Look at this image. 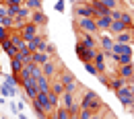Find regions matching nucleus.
<instances>
[{"label": "nucleus", "mask_w": 134, "mask_h": 119, "mask_svg": "<svg viewBox=\"0 0 134 119\" xmlns=\"http://www.w3.org/2000/svg\"><path fill=\"white\" fill-rule=\"evenodd\" d=\"M58 80L64 84V90H66V92H74V95H76V92H81L85 88L83 82L76 80V76H74L70 70H60V72H58Z\"/></svg>", "instance_id": "nucleus-1"}, {"label": "nucleus", "mask_w": 134, "mask_h": 119, "mask_svg": "<svg viewBox=\"0 0 134 119\" xmlns=\"http://www.w3.org/2000/svg\"><path fill=\"white\" fill-rule=\"evenodd\" d=\"M74 27H76L79 31H83V33H91V35H95V37L99 35L97 23H95V18H91V17H76Z\"/></svg>", "instance_id": "nucleus-2"}, {"label": "nucleus", "mask_w": 134, "mask_h": 119, "mask_svg": "<svg viewBox=\"0 0 134 119\" xmlns=\"http://www.w3.org/2000/svg\"><path fill=\"white\" fill-rule=\"evenodd\" d=\"M74 17H91L97 18V12L93 10L91 2L89 0H83V2H74Z\"/></svg>", "instance_id": "nucleus-3"}, {"label": "nucleus", "mask_w": 134, "mask_h": 119, "mask_svg": "<svg viewBox=\"0 0 134 119\" xmlns=\"http://www.w3.org/2000/svg\"><path fill=\"white\" fill-rule=\"evenodd\" d=\"M39 29H41V27H37V25H33V23L29 21V23H25V25L19 29V33H21V37H23L25 41H31L33 37H37Z\"/></svg>", "instance_id": "nucleus-4"}, {"label": "nucleus", "mask_w": 134, "mask_h": 119, "mask_svg": "<svg viewBox=\"0 0 134 119\" xmlns=\"http://www.w3.org/2000/svg\"><path fill=\"white\" fill-rule=\"evenodd\" d=\"M76 33H79V43L81 45H85L87 49H99L97 47V37L91 33H83V31H79L76 29Z\"/></svg>", "instance_id": "nucleus-5"}, {"label": "nucleus", "mask_w": 134, "mask_h": 119, "mask_svg": "<svg viewBox=\"0 0 134 119\" xmlns=\"http://www.w3.org/2000/svg\"><path fill=\"white\" fill-rule=\"evenodd\" d=\"M116 92V97L120 99V103L128 109L130 105H132V101H134V97H132V92H130V86L126 84V86H122V88H118V90H114Z\"/></svg>", "instance_id": "nucleus-6"}, {"label": "nucleus", "mask_w": 134, "mask_h": 119, "mask_svg": "<svg viewBox=\"0 0 134 119\" xmlns=\"http://www.w3.org/2000/svg\"><path fill=\"white\" fill-rule=\"evenodd\" d=\"M21 86H23V90H25V97H27V99H31V101L39 95V90H37V86H35V80H33V78L21 80ZM31 101H29V103H31Z\"/></svg>", "instance_id": "nucleus-7"}, {"label": "nucleus", "mask_w": 134, "mask_h": 119, "mask_svg": "<svg viewBox=\"0 0 134 119\" xmlns=\"http://www.w3.org/2000/svg\"><path fill=\"white\" fill-rule=\"evenodd\" d=\"M74 51H76V58H79V60L85 64V62H93V58H95V51H97V49H87L85 45L76 43Z\"/></svg>", "instance_id": "nucleus-8"}, {"label": "nucleus", "mask_w": 134, "mask_h": 119, "mask_svg": "<svg viewBox=\"0 0 134 119\" xmlns=\"http://www.w3.org/2000/svg\"><path fill=\"white\" fill-rule=\"evenodd\" d=\"M33 103H37V105H39V107H41V109H43L48 115L56 111V109L52 107V103H50V97H48V92H39V95H37V97L33 99Z\"/></svg>", "instance_id": "nucleus-9"}, {"label": "nucleus", "mask_w": 134, "mask_h": 119, "mask_svg": "<svg viewBox=\"0 0 134 119\" xmlns=\"http://www.w3.org/2000/svg\"><path fill=\"white\" fill-rule=\"evenodd\" d=\"M58 72H60V66H56V64H54V60H48V62L41 66V74H43V76H48L50 80L58 76Z\"/></svg>", "instance_id": "nucleus-10"}, {"label": "nucleus", "mask_w": 134, "mask_h": 119, "mask_svg": "<svg viewBox=\"0 0 134 119\" xmlns=\"http://www.w3.org/2000/svg\"><path fill=\"white\" fill-rule=\"evenodd\" d=\"M109 51H114V53H118V55H134L132 43H114Z\"/></svg>", "instance_id": "nucleus-11"}, {"label": "nucleus", "mask_w": 134, "mask_h": 119, "mask_svg": "<svg viewBox=\"0 0 134 119\" xmlns=\"http://www.w3.org/2000/svg\"><path fill=\"white\" fill-rule=\"evenodd\" d=\"M111 45H114V37H111V35H103V33L97 35V47H99L101 51H109Z\"/></svg>", "instance_id": "nucleus-12"}, {"label": "nucleus", "mask_w": 134, "mask_h": 119, "mask_svg": "<svg viewBox=\"0 0 134 119\" xmlns=\"http://www.w3.org/2000/svg\"><path fill=\"white\" fill-rule=\"evenodd\" d=\"M29 21H31L33 25H37V27H41V29H43V27L48 25V15H46L43 10H33Z\"/></svg>", "instance_id": "nucleus-13"}, {"label": "nucleus", "mask_w": 134, "mask_h": 119, "mask_svg": "<svg viewBox=\"0 0 134 119\" xmlns=\"http://www.w3.org/2000/svg\"><path fill=\"white\" fill-rule=\"evenodd\" d=\"M93 64H95V68H97V72H99V74H103V72L107 70V64H105V53H103L101 49H97V51H95Z\"/></svg>", "instance_id": "nucleus-14"}, {"label": "nucleus", "mask_w": 134, "mask_h": 119, "mask_svg": "<svg viewBox=\"0 0 134 119\" xmlns=\"http://www.w3.org/2000/svg\"><path fill=\"white\" fill-rule=\"evenodd\" d=\"M134 29H126V31H122V33L114 35V43H132L134 41Z\"/></svg>", "instance_id": "nucleus-15"}, {"label": "nucleus", "mask_w": 134, "mask_h": 119, "mask_svg": "<svg viewBox=\"0 0 134 119\" xmlns=\"http://www.w3.org/2000/svg\"><path fill=\"white\" fill-rule=\"evenodd\" d=\"M8 39L13 41V45H15V49H17V51H19V49H25V47H27V41L21 37V33H19V31H10Z\"/></svg>", "instance_id": "nucleus-16"}, {"label": "nucleus", "mask_w": 134, "mask_h": 119, "mask_svg": "<svg viewBox=\"0 0 134 119\" xmlns=\"http://www.w3.org/2000/svg\"><path fill=\"white\" fill-rule=\"evenodd\" d=\"M35 86H37V90H39V92H50V90H52V80L48 78V76H43V74H41V76L35 80Z\"/></svg>", "instance_id": "nucleus-17"}, {"label": "nucleus", "mask_w": 134, "mask_h": 119, "mask_svg": "<svg viewBox=\"0 0 134 119\" xmlns=\"http://www.w3.org/2000/svg\"><path fill=\"white\" fill-rule=\"evenodd\" d=\"M118 76L126 78V80H134V66L132 64H126V66H118Z\"/></svg>", "instance_id": "nucleus-18"}, {"label": "nucleus", "mask_w": 134, "mask_h": 119, "mask_svg": "<svg viewBox=\"0 0 134 119\" xmlns=\"http://www.w3.org/2000/svg\"><path fill=\"white\" fill-rule=\"evenodd\" d=\"M89 2H91L93 10L97 12V17H107V15L111 12V10H109V8H107V6L103 4V2H99V0H89Z\"/></svg>", "instance_id": "nucleus-19"}, {"label": "nucleus", "mask_w": 134, "mask_h": 119, "mask_svg": "<svg viewBox=\"0 0 134 119\" xmlns=\"http://www.w3.org/2000/svg\"><path fill=\"white\" fill-rule=\"evenodd\" d=\"M74 103H76V95H74V92H66V90H64V95L60 97V105H62L64 109H70Z\"/></svg>", "instance_id": "nucleus-20"}, {"label": "nucleus", "mask_w": 134, "mask_h": 119, "mask_svg": "<svg viewBox=\"0 0 134 119\" xmlns=\"http://www.w3.org/2000/svg\"><path fill=\"white\" fill-rule=\"evenodd\" d=\"M0 49L4 51L8 58H15V55H17V49H15V45H13V41H10V39H4V41H0Z\"/></svg>", "instance_id": "nucleus-21"}, {"label": "nucleus", "mask_w": 134, "mask_h": 119, "mask_svg": "<svg viewBox=\"0 0 134 119\" xmlns=\"http://www.w3.org/2000/svg\"><path fill=\"white\" fill-rule=\"evenodd\" d=\"M48 60H52V58L46 53V51H33V53H31V62L37 64V66H43Z\"/></svg>", "instance_id": "nucleus-22"}, {"label": "nucleus", "mask_w": 134, "mask_h": 119, "mask_svg": "<svg viewBox=\"0 0 134 119\" xmlns=\"http://www.w3.org/2000/svg\"><path fill=\"white\" fill-rule=\"evenodd\" d=\"M126 84H128V80L116 74V76H111V80H109L107 88H109V90H118V88H122V86H126Z\"/></svg>", "instance_id": "nucleus-23"}, {"label": "nucleus", "mask_w": 134, "mask_h": 119, "mask_svg": "<svg viewBox=\"0 0 134 119\" xmlns=\"http://www.w3.org/2000/svg\"><path fill=\"white\" fill-rule=\"evenodd\" d=\"M126 29H128V27H126V25H124L122 21H111V25H109V29H107V33H109L111 37H114V35L122 33V31H126Z\"/></svg>", "instance_id": "nucleus-24"}, {"label": "nucleus", "mask_w": 134, "mask_h": 119, "mask_svg": "<svg viewBox=\"0 0 134 119\" xmlns=\"http://www.w3.org/2000/svg\"><path fill=\"white\" fill-rule=\"evenodd\" d=\"M95 23H97V29H99V31H107L109 25H111V17H109V15H107V17H97Z\"/></svg>", "instance_id": "nucleus-25"}, {"label": "nucleus", "mask_w": 134, "mask_h": 119, "mask_svg": "<svg viewBox=\"0 0 134 119\" xmlns=\"http://www.w3.org/2000/svg\"><path fill=\"white\" fill-rule=\"evenodd\" d=\"M23 66H25V64H23V62L19 60L17 55H15V58H10V74H15V76H19V72L23 70Z\"/></svg>", "instance_id": "nucleus-26"}, {"label": "nucleus", "mask_w": 134, "mask_h": 119, "mask_svg": "<svg viewBox=\"0 0 134 119\" xmlns=\"http://www.w3.org/2000/svg\"><path fill=\"white\" fill-rule=\"evenodd\" d=\"M50 92L58 95V97H62V95H64V84L58 80V76H56V78H52V90H50Z\"/></svg>", "instance_id": "nucleus-27"}, {"label": "nucleus", "mask_w": 134, "mask_h": 119, "mask_svg": "<svg viewBox=\"0 0 134 119\" xmlns=\"http://www.w3.org/2000/svg\"><path fill=\"white\" fill-rule=\"evenodd\" d=\"M31 12H33V10H29V8L23 4V6H19V15H17V18H21L23 23H29V18H31Z\"/></svg>", "instance_id": "nucleus-28"}, {"label": "nucleus", "mask_w": 134, "mask_h": 119, "mask_svg": "<svg viewBox=\"0 0 134 119\" xmlns=\"http://www.w3.org/2000/svg\"><path fill=\"white\" fill-rule=\"evenodd\" d=\"M19 92V88H10V86H6L4 82L0 84V95H4V97H10V99H15Z\"/></svg>", "instance_id": "nucleus-29"}, {"label": "nucleus", "mask_w": 134, "mask_h": 119, "mask_svg": "<svg viewBox=\"0 0 134 119\" xmlns=\"http://www.w3.org/2000/svg\"><path fill=\"white\" fill-rule=\"evenodd\" d=\"M17 58L23 62V64H31V51L27 49V47H25V49H19L17 51Z\"/></svg>", "instance_id": "nucleus-30"}, {"label": "nucleus", "mask_w": 134, "mask_h": 119, "mask_svg": "<svg viewBox=\"0 0 134 119\" xmlns=\"http://www.w3.org/2000/svg\"><path fill=\"white\" fill-rule=\"evenodd\" d=\"M4 84H6V86H10V88H19L21 80H19V76H15V74H8V76L4 78Z\"/></svg>", "instance_id": "nucleus-31"}, {"label": "nucleus", "mask_w": 134, "mask_h": 119, "mask_svg": "<svg viewBox=\"0 0 134 119\" xmlns=\"http://www.w3.org/2000/svg\"><path fill=\"white\" fill-rule=\"evenodd\" d=\"M31 66H33V62L23 66V70L19 72V80H27V78H31Z\"/></svg>", "instance_id": "nucleus-32"}, {"label": "nucleus", "mask_w": 134, "mask_h": 119, "mask_svg": "<svg viewBox=\"0 0 134 119\" xmlns=\"http://www.w3.org/2000/svg\"><path fill=\"white\" fill-rule=\"evenodd\" d=\"M29 10H41V0H25L23 2Z\"/></svg>", "instance_id": "nucleus-33"}, {"label": "nucleus", "mask_w": 134, "mask_h": 119, "mask_svg": "<svg viewBox=\"0 0 134 119\" xmlns=\"http://www.w3.org/2000/svg\"><path fill=\"white\" fill-rule=\"evenodd\" d=\"M120 21H122V23H124L128 29H134V27H132V15H130V12H124V10H122V17H120Z\"/></svg>", "instance_id": "nucleus-34"}, {"label": "nucleus", "mask_w": 134, "mask_h": 119, "mask_svg": "<svg viewBox=\"0 0 134 119\" xmlns=\"http://www.w3.org/2000/svg\"><path fill=\"white\" fill-rule=\"evenodd\" d=\"M83 66H85V70H87L91 76H99V72H97V68H95V64H93V62H85Z\"/></svg>", "instance_id": "nucleus-35"}, {"label": "nucleus", "mask_w": 134, "mask_h": 119, "mask_svg": "<svg viewBox=\"0 0 134 119\" xmlns=\"http://www.w3.org/2000/svg\"><path fill=\"white\" fill-rule=\"evenodd\" d=\"M31 107L35 109V113H37V117H39V119H48V113H46V111H43V109H41V107H39L37 103L31 101Z\"/></svg>", "instance_id": "nucleus-36"}, {"label": "nucleus", "mask_w": 134, "mask_h": 119, "mask_svg": "<svg viewBox=\"0 0 134 119\" xmlns=\"http://www.w3.org/2000/svg\"><path fill=\"white\" fill-rule=\"evenodd\" d=\"M56 115H58V119H70V113H68V109H64L62 105L56 109Z\"/></svg>", "instance_id": "nucleus-37"}, {"label": "nucleus", "mask_w": 134, "mask_h": 119, "mask_svg": "<svg viewBox=\"0 0 134 119\" xmlns=\"http://www.w3.org/2000/svg\"><path fill=\"white\" fill-rule=\"evenodd\" d=\"M99 2H103L109 10H116V8H120V0H99Z\"/></svg>", "instance_id": "nucleus-38"}, {"label": "nucleus", "mask_w": 134, "mask_h": 119, "mask_svg": "<svg viewBox=\"0 0 134 119\" xmlns=\"http://www.w3.org/2000/svg\"><path fill=\"white\" fill-rule=\"evenodd\" d=\"M48 97H50L52 107H54V109H58V107H60V97H58V95H54V92H48Z\"/></svg>", "instance_id": "nucleus-39"}, {"label": "nucleus", "mask_w": 134, "mask_h": 119, "mask_svg": "<svg viewBox=\"0 0 134 119\" xmlns=\"http://www.w3.org/2000/svg\"><path fill=\"white\" fill-rule=\"evenodd\" d=\"M17 15H19V6H8V8H6V17L17 18Z\"/></svg>", "instance_id": "nucleus-40"}, {"label": "nucleus", "mask_w": 134, "mask_h": 119, "mask_svg": "<svg viewBox=\"0 0 134 119\" xmlns=\"http://www.w3.org/2000/svg\"><path fill=\"white\" fill-rule=\"evenodd\" d=\"M91 117H93V111H89V109H81L79 119H91Z\"/></svg>", "instance_id": "nucleus-41"}, {"label": "nucleus", "mask_w": 134, "mask_h": 119, "mask_svg": "<svg viewBox=\"0 0 134 119\" xmlns=\"http://www.w3.org/2000/svg\"><path fill=\"white\" fill-rule=\"evenodd\" d=\"M8 35H10V31L4 27V25H0V41H4V39H8Z\"/></svg>", "instance_id": "nucleus-42"}, {"label": "nucleus", "mask_w": 134, "mask_h": 119, "mask_svg": "<svg viewBox=\"0 0 134 119\" xmlns=\"http://www.w3.org/2000/svg\"><path fill=\"white\" fill-rule=\"evenodd\" d=\"M6 6H23V2L25 0H2Z\"/></svg>", "instance_id": "nucleus-43"}, {"label": "nucleus", "mask_w": 134, "mask_h": 119, "mask_svg": "<svg viewBox=\"0 0 134 119\" xmlns=\"http://www.w3.org/2000/svg\"><path fill=\"white\" fill-rule=\"evenodd\" d=\"M56 45H54V43H48V47H46V53H48V55H50V58H54V55H56Z\"/></svg>", "instance_id": "nucleus-44"}, {"label": "nucleus", "mask_w": 134, "mask_h": 119, "mask_svg": "<svg viewBox=\"0 0 134 119\" xmlns=\"http://www.w3.org/2000/svg\"><path fill=\"white\" fill-rule=\"evenodd\" d=\"M109 17H111V21H120V17H122V10H120V8L111 10V12H109Z\"/></svg>", "instance_id": "nucleus-45"}, {"label": "nucleus", "mask_w": 134, "mask_h": 119, "mask_svg": "<svg viewBox=\"0 0 134 119\" xmlns=\"http://www.w3.org/2000/svg\"><path fill=\"white\" fill-rule=\"evenodd\" d=\"M64 6H66V2H64V0H58V2H56V6H54V8H56V10H58V12H62V10H64Z\"/></svg>", "instance_id": "nucleus-46"}, {"label": "nucleus", "mask_w": 134, "mask_h": 119, "mask_svg": "<svg viewBox=\"0 0 134 119\" xmlns=\"http://www.w3.org/2000/svg\"><path fill=\"white\" fill-rule=\"evenodd\" d=\"M48 119H58V115H56V111H54V113H50V115H48Z\"/></svg>", "instance_id": "nucleus-47"}, {"label": "nucleus", "mask_w": 134, "mask_h": 119, "mask_svg": "<svg viewBox=\"0 0 134 119\" xmlns=\"http://www.w3.org/2000/svg\"><path fill=\"white\" fill-rule=\"evenodd\" d=\"M19 119H29L27 115H23V113H19Z\"/></svg>", "instance_id": "nucleus-48"}, {"label": "nucleus", "mask_w": 134, "mask_h": 119, "mask_svg": "<svg viewBox=\"0 0 134 119\" xmlns=\"http://www.w3.org/2000/svg\"><path fill=\"white\" fill-rule=\"evenodd\" d=\"M70 119H79V115H70Z\"/></svg>", "instance_id": "nucleus-49"}, {"label": "nucleus", "mask_w": 134, "mask_h": 119, "mask_svg": "<svg viewBox=\"0 0 134 119\" xmlns=\"http://www.w3.org/2000/svg\"><path fill=\"white\" fill-rule=\"evenodd\" d=\"M0 105H4V99H0Z\"/></svg>", "instance_id": "nucleus-50"}, {"label": "nucleus", "mask_w": 134, "mask_h": 119, "mask_svg": "<svg viewBox=\"0 0 134 119\" xmlns=\"http://www.w3.org/2000/svg\"><path fill=\"white\" fill-rule=\"evenodd\" d=\"M2 119H8V117H2Z\"/></svg>", "instance_id": "nucleus-51"}, {"label": "nucleus", "mask_w": 134, "mask_h": 119, "mask_svg": "<svg viewBox=\"0 0 134 119\" xmlns=\"http://www.w3.org/2000/svg\"><path fill=\"white\" fill-rule=\"evenodd\" d=\"M0 2H2V0H0Z\"/></svg>", "instance_id": "nucleus-52"}]
</instances>
